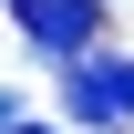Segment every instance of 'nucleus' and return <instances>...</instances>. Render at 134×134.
Segmentation results:
<instances>
[{"label": "nucleus", "mask_w": 134, "mask_h": 134, "mask_svg": "<svg viewBox=\"0 0 134 134\" xmlns=\"http://www.w3.org/2000/svg\"><path fill=\"white\" fill-rule=\"evenodd\" d=\"M62 103H72V124L83 134H114V124H134V62L124 52H72L62 62Z\"/></svg>", "instance_id": "nucleus-1"}, {"label": "nucleus", "mask_w": 134, "mask_h": 134, "mask_svg": "<svg viewBox=\"0 0 134 134\" xmlns=\"http://www.w3.org/2000/svg\"><path fill=\"white\" fill-rule=\"evenodd\" d=\"M0 10L31 31V52H52V62H72V52L103 41V0H0Z\"/></svg>", "instance_id": "nucleus-2"}, {"label": "nucleus", "mask_w": 134, "mask_h": 134, "mask_svg": "<svg viewBox=\"0 0 134 134\" xmlns=\"http://www.w3.org/2000/svg\"><path fill=\"white\" fill-rule=\"evenodd\" d=\"M10 124H21V93H0V134H10Z\"/></svg>", "instance_id": "nucleus-3"}, {"label": "nucleus", "mask_w": 134, "mask_h": 134, "mask_svg": "<svg viewBox=\"0 0 134 134\" xmlns=\"http://www.w3.org/2000/svg\"><path fill=\"white\" fill-rule=\"evenodd\" d=\"M10 134H52V124H31V114H21V124H10Z\"/></svg>", "instance_id": "nucleus-4"}]
</instances>
